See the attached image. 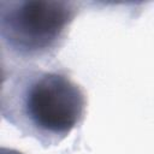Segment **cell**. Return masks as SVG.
<instances>
[{"label": "cell", "instance_id": "6da1fadb", "mask_svg": "<svg viewBox=\"0 0 154 154\" xmlns=\"http://www.w3.org/2000/svg\"><path fill=\"white\" fill-rule=\"evenodd\" d=\"M2 77L1 114L23 135L58 144L83 120L84 93L67 76L23 67Z\"/></svg>", "mask_w": 154, "mask_h": 154}, {"label": "cell", "instance_id": "7a4b0ae2", "mask_svg": "<svg viewBox=\"0 0 154 154\" xmlns=\"http://www.w3.org/2000/svg\"><path fill=\"white\" fill-rule=\"evenodd\" d=\"M75 16L66 1H0L1 46L22 61L47 58L61 46Z\"/></svg>", "mask_w": 154, "mask_h": 154}, {"label": "cell", "instance_id": "3957f363", "mask_svg": "<svg viewBox=\"0 0 154 154\" xmlns=\"http://www.w3.org/2000/svg\"><path fill=\"white\" fill-rule=\"evenodd\" d=\"M0 154H22V153H19L18 150H14V149H6V148H1Z\"/></svg>", "mask_w": 154, "mask_h": 154}]
</instances>
